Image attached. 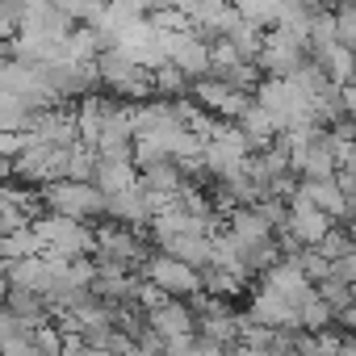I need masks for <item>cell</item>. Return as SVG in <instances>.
Here are the masks:
<instances>
[{"label":"cell","mask_w":356,"mask_h":356,"mask_svg":"<svg viewBox=\"0 0 356 356\" xmlns=\"http://www.w3.org/2000/svg\"><path fill=\"white\" fill-rule=\"evenodd\" d=\"M302 189H306L310 202H314L323 214H331L335 222L348 218V193H343V185H339V176H331V181H302Z\"/></svg>","instance_id":"ffe728a7"},{"label":"cell","mask_w":356,"mask_h":356,"mask_svg":"<svg viewBox=\"0 0 356 356\" xmlns=\"http://www.w3.org/2000/svg\"><path fill=\"white\" fill-rule=\"evenodd\" d=\"M343 168H352V172H356V143H348V147H343Z\"/></svg>","instance_id":"f546056e"},{"label":"cell","mask_w":356,"mask_h":356,"mask_svg":"<svg viewBox=\"0 0 356 356\" xmlns=\"http://www.w3.org/2000/svg\"><path fill=\"white\" fill-rule=\"evenodd\" d=\"M298 318H302V331H310V335H323V331H331L335 327V306L331 302H323L318 293L314 298H306L302 302V310H298Z\"/></svg>","instance_id":"44dd1931"},{"label":"cell","mask_w":356,"mask_h":356,"mask_svg":"<svg viewBox=\"0 0 356 356\" xmlns=\"http://www.w3.org/2000/svg\"><path fill=\"white\" fill-rule=\"evenodd\" d=\"M310 59L323 67V76H327L331 84H352V76H356V51H352V47H343V42L314 47V51H310Z\"/></svg>","instance_id":"ac0fdd59"},{"label":"cell","mask_w":356,"mask_h":356,"mask_svg":"<svg viewBox=\"0 0 356 356\" xmlns=\"http://www.w3.org/2000/svg\"><path fill=\"white\" fill-rule=\"evenodd\" d=\"M138 181H143L138 163H134V159H113V155H101V163H97V176H92V185H97L105 197H118V193L134 189Z\"/></svg>","instance_id":"4fadbf2b"},{"label":"cell","mask_w":356,"mask_h":356,"mask_svg":"<svg viewBox=\"0 0 356 356\" xmlns=\"http://www.w3.org/2000/svg\"><path fill=\"white\" fill-rule=\"evenodd\" d=\"M318 298H323V302H331V306H335V314H339V310H348V306L356 302V285H343L339 277H327V281L318 285Z\"/></svg>","instance_id":"d4e9b609"},{"label":"cell","mask_w":356,"mask_h":356,"mask_svg":"<svg viewBox=\"0 0 356 356\" xmlns=\"http://www.w3.org/2000/svg\"><path fill=\"white\" fill-rule=\"evenodd\" d=\"M30 231L38 235V243H42L47 256H67V260H76V256H97V227H88V222H80V218H63V214L42 210Z\"/></svg>","instance_id":"7a4b0ae2"},{"label":"cell","mask_w":356,"mask_h":356,"mask_svg":"<svg viewBox=\"0 0 356 356\" xmlns=\"http://www.w3.org/2000/svg\"><path fill=\"white\" fill-rule=\"evenodd\" d=\"M159 252H168V256H176V260L193 264L197 273L214 268V235H172V239L159 243Z\"/></svg>","instance_id":"9a60e30c"},{"label":"cell","mask_w":356,"mask_h":356,"mask_svg":"<svg viewBox=\"0 0 356 356\" xmlns=\"http://www.w3.org/2000/svg\"><path fill=\"white\" fill-rule=\"evenodd\" d=\"M310 63V38H298L289 30H268L264 51L256 55V67L273 80H293Z\"/></svg>","instance_id":"3957f363"},{"label":"cell","mask_w":356,"mask_h":356,"mask_svg":"<svg viewBox=\"0 0 356 356\" xmlns=\"http://www.w3.org/2000/svg\"><path fill=\"white\" fill-rule=\"evenodd\" d=\"M235 126L252 138V147H256V151H268V147L281 138V118H277L273 109H264L260 101H252V105H248V113H243Z\"/></svg>","instance_id":"2e32d148"},{"label":"cell","mask_w":356,"mask_h":356,"mask_svg":"<svg viewBox=\"0 0 356 356\" xmlns=\"http://www.w3.org/2000/svg\"><path fill=\"white\" fill-rule=\"evenodd\" d=\"M189 97H193L206 113H214V118H222V122H239V118L248 113V105L256 101L252 92H243V88H235V84H227V80H218V76L193 80Z\"/></svg>","instance_id":"8992f818"},{"label":"cell","mask_w":356,"mask_h":356,"mask_svg":"<svg viewBox=\"0 0 356 356\" xmlns=\"http://www.w3.org/2000/svg\"><path fill=\"white\" fill-rule=\"evenodd\" d=\"M42 80H47V88L67 105V101H84V97H92V88L101 84V76H97V63H76V59H63V63H42Z\"/></svg>","instance_id":"52a82bcc"},{"label":"cell","mask_w":356,"mask_h":356,"mask_svg":"<svg viewBox=\"0 0 356 356\" xmlns=\"http://www.w3.org/2000/svg\"><path fill=\"white\" fill-rule=\"evenodd\" d=\"M143 281H151V285H159L163 293H172V298H197V293H206V273H197L193 264H185V260H176V256H168V252H155L147 264H143Z\"/></svg>","instance_id":"5b68a950"},{"label":"cell","mask_w":356,"mask_h":356,"mask_svg":"<svg viewBox=\"0 0 356 356\" xmlns=\"http://www.w3.org/2000/svg\"><path fill=\"white\" fill-rule=\"evenodd\" d=\"M248 318L252 323H260V327H302V318H298V306L285 298V293H277L273 285H256V298H252V306H248Z\"/></svg>","instance_id":"30bf717a"},{"label":"cell","mask_w":356,"mask_h":356,"mask_svg":"<svg viewBox=\"0 0 356 356\" xmlns=\"http://www.w3.org/2000/svg\"><path fill=\"white\" fill-rule=\"evenodd\" d=\"M147 323H151V327H155V331H159L168 343L197 335V314H193V306H189L185 298H168L163 306L147 310Z\"/></svg>","instance_id":"8fae6325"},{"label":"cell","mask_w":356,"mask_h":356,"mask_svg":"<svg viewBox=\"0 0 356 356\" xmlns=\"http://www.w3.org/2000/svg\"><path fill=\"white\" fill-rule=\"evenodd\" d=\"M34 138L47 143V147H76L84 143L80 138V118L72 105H59V109H42L38 122H34Z\"/></svg>","instance_id":"7c38bea8"},{"label":"cell","mask_w":356,"mask_h":356,"mask_svg":"<svg viewBox=\"0 0 356 356\" xmlns=\"http://www.w3.org/2000/svg\"><path fill=\"white\" fill-rule=\"evenodd\" d=\"M38 197H42V210L51 214H63V218H80V222H92V218H105L109 214V197L88 185V181H51V185H38Z\"/></svg>","instance_id":"6da1fadb"},{"label":"cell","mask_w":356,"mask_h":356,"mask_svg":"<svg viewBox=\"0 0 356 356\" xmlns=\"http://www.w3.org/2000/svg\"><path fill=\"white\" fill-rule=\"evenodd\" d=\"M335 22H339V42L356 51V5H339L335 9Z\"/></svg>","instance_id":"4316f807"},{"label":"cell","mask_w":356,"mask_h":356,"mask_svg":"<svg viewBox=\"0 0 356 356\" xmlns=\"http://www.w3.org/2000/svg\"><path fill=\"white\" fill-rule=\"evenodd\" d=\"M155 239H147L138 227H126V222H101L97 227V256H109V260H122L126 268L143 273V264L155 256Z\"/></svg>","instance_id":"277c9868"},{"label":"cell","mask_w":356,"mask_h":356,"mask_svg":"<svg viewBox=\"0 0 356 356\" xmlns=\"http://www.w3.org/2000/svg\"><path fill=\"white\" fill-rule=\"evenodd\" d=\"M335 323H339V327H343V331L356 339V302H352L348 310H339V318H335Z\"/></svg>","instance_id":"f1b7e54d"},{"label":"cell","mask_w":356,"mask_h":356,"mask_svg":"<svg viewBox=\"0 0 356 356\" xmlns=\"http://www.w3.org/2000/svg\"><path fill=\"white\" fill-rule=\"evenodd\" d=\"M239 289H248V281H239L235 273H222V268H206V293H210V298H235Z\"/></svg>","instance_id":"603a6c76"},{"label":"cell","mask_w":356,"mask_h":356,"mask_svg":"<svg viewBox=\"0 0 356 356\" xmlns=\"http://www.w3.org/2000/svg\"><path fill=\"white\" fill-rule=\"evenodd\" d=\"M318 252H323V256L335 264V260H343V256H352V252H356V235H352L348 227H335V231H331V235L318 243Z\"/></svg>","instance_id":"cb8c5ba5"},{"label":"cell","mask_w":356,"mask_h":356,"mask_svg":"<svg viewBox=\"0 0 356 356\" xmlns=\"http://www.w3.org/2000/svg\"><path fill=\"white\" fill-rule=\"evenodd\" d=\"M34 343H38V352L42 356H63V348H67V339H63V331L51 323V327H38L34 331Z\"/></svg>","instance_id":"484cf974"},{"label":"cell","mask_w":356,"mask_h":356,"mask_svg":"<svg viewBox=\"0 0 356 356\" xmlns=\"http://www.w3.org/2000/svg\"><path fill=\"white\" fill-rule=\"evenodd\" d=\"M331 277H339L343 285H356V252L343 256V260H335V273H331Z\"/></svg>","instance_id":"83f0119b"},{"label":"cell","mask_w":356,"mask_h":356,"mask_svg":"<svg viewBox=\"0 0 356 356\" xmlns=\"http://www.w3.org/2000/svg\"><path fill=\"white\" fill-rule=\"evenodd\" d=\"M113 109H118V101H109V97H97V92L80 101L76 118H80V138H84L88 147H101V138H105V122L113 118Z\"/></svg>","instance_id":"e0dca14e"},{"label":"cell","mask_w":356,"mask_h":356,"mask_svg":"<svg viewBox=\"0 0 356 356\" xmlns=\"http://www.w3.org/2000/svg\"><path fill=\"white\" fill-rule=\"evenodd\" d=\"M5 310H13L17 318H26L34 331L55 323V310H51V302H47L42 293H34V289H22V285H5Z\"/></svg>","instance_id":"5bb4252c"},{"label":"cell","mask_w":356,"mask_h":356,"mask_svg":"<svg viewBox=\"0 0 356 356\" xmlns=\"http://www.w3.org/2000/svg\"><path fill=\"white\" fill-rule=\"evenodd\" d=\"M289 227L298 231V239H302L306 248H318V243L335 231V218H331V214H323V210L310 202V193H306V189H298V193L289 197Z\"/></svg>","instance_id":"9c48e42d"},{"label":"cell","mask_w":356,"mask_h":356,"mask_svg":"<svg viewBox=\"0 0 356 356\" xmlns=\"http://www.w3.org/2000/svg\"><path fill=\"white\" fill-rule=\"evenodd\" d=\"M189 88H193V80L176 67V63H168V67H159L155 72V101H176V97H189Z\"/></svg>","instance_id":"7402d4cb"},{"label":"cell","mask_w":356,"mask_h":356,"mask_svg":"<svg viewBox=\"0 0 356 356\" xmlns=\"http://www.w3.org/2000/svg\"><path fill=\"white\" fill-rule=\"evenodd\" d=\"M222 227H227L235 239H243L248 248H252V243H260V239H273V235H277V231H273V222H268L256 206H239V210H231Z\"/></svg>","instance_id":"d6986e66"},{"label":"cell","mask_w":356,"mask_h":356,"mask_svg":"<svg viewBox=\"0 0 356 356\" xmlns=\"http://www.w3.org/2000/svg\"><path fill=\"white\" fill-rule=\"evenodd\" d=\"M168 51H172V63L181 67L189 80H202L214 72V42H206L202 34L185 30V34H168Z\"/></svg>","instance_id":"ba28073f"},{"label":"cell","mask_w":356,"mask_h":356,"mask_svg":"<svg viewBox=\"0 0 356 356\" xmlns=\"http://www.w3.org/2000/svg\"><path fill=\"white\" fill-rule=\"evenodd\" d=\"M227 356H264V352H252V348H243V343H239V348H231Z\"/></svg>","instance_id":"4dcf8cb0"}]
</instances>
